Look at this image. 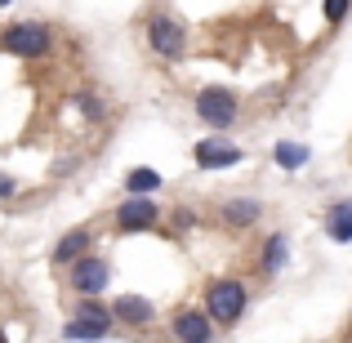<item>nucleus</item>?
<instances>
[{"mask_svg": "<svg viewBox=\"0 0 352 343\" xmlns=\"http://www.w3.org/2000/svg\"><path fill=\"white\" fill-rule=\"evenodd\" d=\"M258 214H263V206H258V201H228V206H223V219H228V223H241V228L254 223Z\"/></svg>", "mask_w": 352, "mask_h": 343, "instance_id": "ddd939ff", "label": "nucleus"}, {"mask_svg": "<svg viewBox=\"0 0 352 343\" xmlns=\"http://www.w3.org/2000/svg\"><path fill=\"white\" fill-rule=\"evenodd\" d=\"M0 343H9V339H5V330H0Z\"/></svg>", "mask_w": 352, "mask_h": 343, "instance_id": "aec40b11", "label": "nucleus"}, {"mask_svg": "<svg viewBox=\"0 0 352 343\" xmlns=\"http://www.w3.org/2000/svg\"><path fill=\"white\" fill-rule=\"evenodd\" d=\"M174 335H179L183 343H210V317L206 312H197V308H183L179 317H174Z\"/></svg>", "mask_w": 352, "mask_h": 343, "instance_id": "0eeeda50", "label": "nucleus"}, {"mask_svg": "<svg viewBox=\"0 0 352 343\" xmlns=\"http://www.w3.org/2000/svg\"><path fill=\"white\" fill-rule=\"evenodd\" d=\"M14 192H18V183L9 179V174H0V201H9V197H14Z\"/></svg>", "mask_w": 352, "mask_h": 343, "instance_id": "6ab92c4d", "label": "nucleus"}, {"mask_svg": "<svg viewBox=\"0 0 352 343\" xmlns=\"http://www.w3.org/2000/svg\"><path fill=\"white\" fill-rule=\"evenodd\" d=\"M50 45H54V36L41 23H14L0 32V49L18 54V58H41V54H50Z\"/></svg>", "mask_w": 352, "mask_h": 343, "instance_id": "f257e3e1", "label": "nucleus"}, {"mask_svg": "<svg viewBox=\"0 0 352 343\" xmlns=\"http://www.w3.org/2000/svg\"><path fill=\"white\" fill-rule=\"evenodd\" d=\"M63 335H67V339H103L94 326H85V321H72V326L63 330Z\"/></svg>", "mask_w": 352, "mask_h": 343, "instance_id": "f3484780", "label": "nucleus"}, {"mask_svg": "<svg viewBox=\"0 0 352 343\" xmlns=\"http://www.w3.org/2000/svg\"><path fill=\"white\" fill-rule=\"evenodd\" d=\"M206 308L214 321H223V326H232V321L245 312V285L241 281H214L206 294Z\"/></svg>", "mask_w": 352, "mask_h": 343, "instance_id": "7ed1b4c3", "label": "nucleus"}, {"mask_svg": "<svg viewBox=\"0 0 352 343\" xmlns=\"http://www.w3.org/2000/svg\"><path fill=\"white\" fill-rule=\"evenodd\" d=\"M197 116L206 120V125H214V129H228L232 120H241V107H236V98L228 94V89L210 85V89L197 94Z\"/></svg>", "mask_w": 352, "mask_h": 343, "instance_id": "f03ea898", "label": "nucleus"}, {"mask_svg": "<svg viewBox=\"0 0 352 343\" xmlns=\"http://www.w3.org/2000/svg\"><path fill=\"white\" fill-rule=\"evenodd\" d=\"M272 156H276V165H285V170H299V165L308 161V152H303L299 143H276Z\"/></svg>", "mask_w": 352, "mask_h": 343, "instance_id": "4468645a", "label": "nucleus"}, {"mask_svg": "<svg viewBox=\"0 0 352 343\" xmlns=\"http://www.w3.org/2000/svg\"><path fill=\"white\" fill-rule=\"evenodd\" d=\"M147 41H152V49L161 54V58H179L183 54V27L174 23V18L156 14L152 23H147Z\"/></svg>", "mask_w": 352, "mask_h": 343, "instance_id": "39448f33", "label": "nucleus"}, {"mask_svg": "<svg viewBox=\"0 0 352 343\" xmlns=\"http://www.w3.org/2000/svg\"><path fill=\"white\" fill-rule=\"evenodd\" d=\"M0 5H9V0H0Z\"/></svg>", "mask_w": 352, "mask_h": 343, "instance_id": "412c9836", "label": "nucleus"}, {"mask_svg": "<svg viewBox=\"0 0 352 343\" xmlns=\"http://www.w3.org/2000/svg\"><path fill=\"white\" fill-rule=\"evenodd\" d=\"M326 236L330 241H352V201H339L326 214Z\"/></svg>", "mask_w": 352, "mask_h": 343, "instance_id": "9d476101", "label": "nucleus"}, {"mask_svg": "<svg viewBox=\"0 0 352 343\" xmlns=\"http://www.w3.org/2000/svg\"><path fill=\"white\" fill-rule=\"evenodd\" d=\"M236 161H241V147L228 143V138H206V143H197L201 170H223V165H236Z\"/></svg>", "mask_w": 352, "mask_h": 343, "instance_id": "423d86ee", "label": "nucleus"}, {"mask_svg": "<svg viewBox=\"0 0 352 343\" xmlns=\"http://www.w3.org/2000/svg\"><path fill=\"white\" fill-rule=\"evenodd\" d=\"M72 321H85V326H94L98 335H107V326H112V312L103 308V303H94V299H80V308H76V317Z\"/></svg>", "mask_w": 352, "mask_h": 343, "instance_id": "9b49d317", "label": "nucleus"}, {"mask_svg": "<svg viewBox=\"0 0 352 343\" xmlns=\"http://www.w3.org/2000/svg\"><path fill=\"white\" fill-rule=\"evenodd\" d=\"M152 223H156V206H152V201H143V197L125 201V206L116 210V228H125V232H143V228H152Z\"/></svg>", "mask_w": 352, "mask_h": 343, "instance_id": "6e6552de", "label": "nucleus"}, {"mask_svg": "<svg viewBox=\"0 0 352 343\" xmlns=\"http://www.w3.org/2000/svg\"><path fill=\"white\" fill-rule=\"evenodd\" d=\"M281 263H285V236H272L263 245V267H267V272H276Z\"/></svg>", "mask_w": 352, "mask_h": 343, "instance_id": "dca6fc26", "label": "nucleus"}, {"mask_svg": "<svg viewBox=\"0 0 352 343\" xmlns=\"http://www.w3.org/2000/svg\"><path fill=\"white\" fill-rule=\"evenodd\" d=\"M112 312H116L120 321H129V326H147V321H152V303L138 299V294H120Z\"/></svg>", "mask_w": 352, "mask_h": 343, "instance_id": "1a4fd4ad", "label": "nucleus"}, {"mask_svg": "<svg viewBox=\"0 0 352 343\" xmlns=\"http://www.w3.org/2000/svg\"><path fill=\"white\" fill-rule=\"evenodd\" d=\"M348 5H352V0H326V18H330V23H339V18L348 14Z\"/></svg>", "mask_w": 352, "mask_h": 343, "instance_id": "a211bd4d", "label": "nucleus"}, {"mask_svg": "<svg viewBox=\"0 0 352 343\" xmlns=\"http://www.w3.org/2000/svg\"><path fill=\"white\" fill-rule=\"evenodd\" d=\"M125 188H129V192H138V197H143V192H152V188H161V174H156V170H129V179H125Z\"/></svg>", "mask_w": 352, "mask_h": 343, "instance_id": "2eb2a0df", "label": "nucleus"}, {"mask_svg": "<svg viewBox=\"0 0 352 343\" xmlns=\"http://www.w3.org/2000/svg\"><path fill=\"white\" fill-rule=\"evenodd\" d=\"M107 276H112V267H107V258H98V254H80V258H72V285H76L80 294H98L107 285Z\"/></svg>", "mask_w": 352, "mask_h": 343, "instance_id": "20e7f679", "label": "nucleus"}, {"mask_svg": "<svg viewBox=\"0 0 352 343\" xmlns=\"http://www.w3.org/2000/svg\"><path fill=\"white\" fill-rule=\"evenodd\" d=\"M85 250H89V232H85V228H76V232H67V236L58 241L54 258H58V263H72V258H80Z\"/></svg>", "mask_w": 352, "mask_h": 343, "instance_id": "f8f14e48", "label": "nucleus"}]
</instances>
